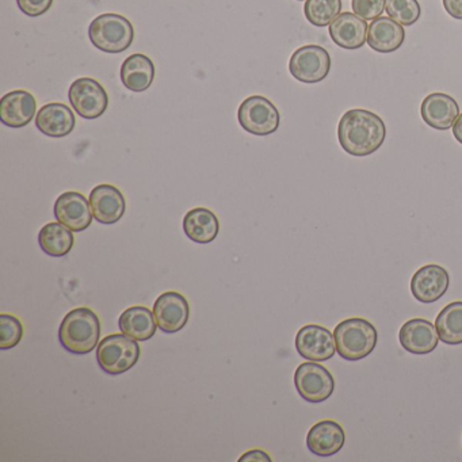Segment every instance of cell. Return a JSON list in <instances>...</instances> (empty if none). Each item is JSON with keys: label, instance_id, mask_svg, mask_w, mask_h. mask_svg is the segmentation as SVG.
<instances>
[{"label": "cell", "instance_id": "5", "mask_svg": "<svg viewBox=\"0 0 462 462\" xmlns=\"http://www.w3.org/2000/svg\"><path fill=\"white\" fill-rule=\"evenodd\" d=\"M139 343L125 334H113L101 340L97 350L99 367L110 375L131 370L140 358Z\"/></svg>", "mask_w": 462, "mask_h": 462}, {"label": "cell", "instance_id": "3", "mask_svg": "<svg viewBox=\"0 0 462 462\" xmlns=\"http://www.w3.org/2000/svg\"><path fill=\"white\" fill-rule=\"evenodd\" d=\"M337 351L346 361H361L374 351L377 329L370 321L361 318L347 319L335 327Z\"/></svg>", "mask_w": 462, "mask_h": 462}, {"label": "cell", "instance_id": "2", "mask_svg": "<svg viewBox=\"0 0 462 462\" xmlns=\"http://www.w3.org/2000/svg\"><path fill=\"white\" fill-rule=\"evenodd\" d=\"M101 321L90 308H77L67 313L59 328L61 346L75 356H85L98 346Z\"/></svg>", "mask_w": 462, "mask_h": 462}, {"label": "cell", "instance_id": "29", "mask_svg": "<svg viewBox=\"0 0 462 462\" xmlns=\"http://www.w3.org/2000/svg\"><path fill=\"white\" fill-rule=\"evenodd\" d=\"M23 337V326L20 319L13 315H0V348L9 350L15 347Z\"/></svg>", "mask_w": 462, "mask_h": 462}, {"label": "cell", "instance_id": "17", "mask_svg": "<svg viewBox=\"0 0 462 462\" xmlns=\"http://www.w3.org/2000/svg\"><path fill=\"white\" fill-rule=\"evenodd\" d=\"M37 101L29 91L15 90L0 101V120L10 128H23L33 121Z\"/></svg>", "mask_w": 462, "mask_h": 462}, {"label": "cell", "instance_id": "8", "mask_svg": "<svg viewBox=\"0 0 462 462\" xmlns=\"http://www.w3.org/2000/svg\"><path fill=\"white\" fill-rule=\"evenodd\" d=\"M294 385L300 396L310 402H326L335 391V380L329 370L312 361L297 367Z\"/></svg>", "mask_w": 462, "mask_h": 462}, {"label": "cell", "instance_id": "26", "mask_svg": "<svg viewBox=\"0 0 462 462\" xmlns=\"http://www.w3.org/2000/svg\"><path fill=\"white\" fill-rule=\"evenodd\" d=\"M440 342L448 346L462 345V301L446 305L435 320Z\"/></svg>", "mask_w": 462, "mask_h": 462}, {"label": "cell", "instance_id": "6", "mask_svg": "<svg viewBox=\"0 0 462 462\" xmlns=\"http://www.w3.org/2000/svg\"><path fill=\"white\" fill-rule=\"evenodd\" d=\"M240 126L255 136H269L280 128L281 116L272 101L261 96L245 99L237 110Z\"/></svg>", "mask_w": 462, "mask_h": 462}, {"label": "cell", "instance_id": "32", "mask_svg": "<svg viewBox=\"0 0 462 462\" xmlns=\"http://www.w3.org/2000/svg\"><path fill=\"white\" fill-rule=\"evenodd\" d=\"M443 7L451 18L462 21V0H443Z\"/></svg>", "mask_w": 462, "mask_h": 462}, {"label": "cell", "instance_id": "23", "mask_svg": "<svg viewBox=\"0 0 462 462\" xmlns=\"http://www.w3.org/2000/svg\"><path fill=\"white\" fill-rule=\"evenodd\" d=\"M183 231L191 242L208 245L217 237L220 223L212 210L196 208L186 213L183 218Z\"/></svg>", "mask_w": 462, "mask_h": 462}, {"label": "cell", "instance_id": "33", "mask_svg": "<svg viewBox=\"0 0 462 462\" xmlns=\"http://www.w3.org/2000/svg\"><path fill=\"white\" fill-rule=\"evenodd\" d=\"M240 461H272L269 456L262 450H251L240 458Z\"/></svg>", "mask_w": 462, "mask_h": 462}, {"label": "cell", "instance_id": "12", "mask_svg": "<svg viewBox=\"0 0 462 462\" xmlns=\"http://www.w3.org/2000/svg\"><path fill=\"white\" fill-rule=\"evenodd\" d=\"M56 220L69 226L72 232H82L93 223V210L90 201L83 194L77 191H67L61 194L55 202Z\"/></svg>", "mask_w": 462, "mask_h": 462}, {"label": "cell", "instance_id": "31", "mask_svg": "<svg viewBox=\"0 0 462 462\" xmlns=\"http://www.w3.org/2000/svg\"><path fill=\"white\" fill-rule=\"evenodd\" d=\"M18 7L28 17H40L52 7L53 0H17Z\"/></svg>", "mask_w": 462, "mask_h": 462}, {"label": "cell", "instance_id": "10", "mask_svg": "<svg viewBox=\"0 0 462 462\" xmlns=\"http://www.w3.org/2000/svg\"><path fill=\"white\" fill-rule=\"evenodd\" d=\"M296 348L297 353L307 361L324 362L335 356L337 343L334 334L326 327L308 324L297 332Z\"/></svg>", "mask_w": 462, "mask_h": 462}, {"label": "cell", "instance_id": "15", "mask_svg": "<svg viewBox=\"0 0 462 462\" xmlns=\"http://www.w3.org/2000/svg\"><path fill=\"white\" fill-rule=\"evenodd\" d=\"M94 218L105 226L118 223L125 215L126 202L120 189L113 185H98L90 193Z\"/></svg>", "mask_w": 462, "mask_h": 462}, {"label": "cell", "instance_id": "9", "mask_svg": "<svg viewBox=\"0 0 462 462\" xmlns=\"http://www.w3.org/2000/svg\"><path fill=\"white\" fill-rule=\"evenodd\" d=\"M69 99L75 112L86 120L104 116L109 106V96L101 83L91 78H80L72 83Z\"/></svg>", "mask_w": 462, "mask_h": 462}, {"label": "cell", "instance_id": "18", "mask_svg": "<svg viewBox=\"0 0 462 462\" xmlns=\"http://www.w3.org/2000/svg\"><path fill=\"white\" fill-rule=\"evenodd\" d=\"M369 25L366 21L353 13H342L329 25V36L332 42L343 50L356 51L367 42Z\"/></svg>", "mask_w": 462, "mask_h": 462}, {"label": "cell", "instance_id": "34", "mask_svg": "<svg viewBox=\"0 0 462 462\" xmlns=\"http://www.w3.org/2000/svg\"><path fill=\"white\" fill-rule=\"evenodd\" d=\"M453 134L457 142L462 144V113L458 116V118H457L456 123H454Z\"/></svg>", "mask_w": 462, "mask_h": 462}, {"label": "cell", "instance_id": "24", "mask_svg": "<svg viewBox=\"0 0 462 462\" xmlns=\"http://www.w3.org/2000/svg\"><path fill=\"white\" fill-rule=\"evenodd\" d=\"M118 327L123 334L139 342H145L156 334L158 323L152 310L145 307H131L120 316Z\"/></svg>", "mask_w": 462, "mask_h": 462}, {"label": "cell", "instance_id": "19", "mask_svg": "<svg viewBox=\"0 0 462 462\" xmlns=\"http://www.w3.org/2000/svg\"><path fill=\"white\" fill-rule=\"evenodd\" d=\"M345 440V430L334 420L319 421L307 435L308 448L318 457L335 456L342 450Z\"/></svg>", "mask_w": 462, "mask_h": 462}, {"label": "cell", "instance_id": "22", "mask_svg": "<svg viewBox=\"0 0 462 462\" xmlns=\"http://www.w3.org/2000/svg\"><path fill=\"white\" fill-rule=\"evenodd\" d=\"M120 77L128 90L143 93L151 88L155 79V66L148 56L134 53L124 61Z\"/></svg>", "mask_w": 462, "mask_h": 462}, {"label": "cell", "instance_id": "11", "mask_svg": "<svg viewBox=\"0 0 462 462\" xmlns=\"http://www.w3.org/2000/svg\"><path fill=\"white\" fill-rule=\"evenodd\" d=\"M450 286V275L439 264L420 267L411 280V293L421 304H432L445 296Z\"/></svg>", "mask_w": 462, "mask_h": 462}, {"label": "cell", "instance_id": "20", "mask_svg": "<svg viewBox=\"0 0 462 462\" xmlns=\"http://www.w3.org/2000/svg\"><path fill=\"white\" fill-rule=\"evenodd\" d=\"M75 124L74 112L64 104H48L37 113V128L45 136L55 139L69 136L74 131Z\"/></svg>", "mask_w": 462, "mask_h": 462}, {"label": "cell", "instance_id": "4", "mask_svg": "<svg viewBox=\"0 0 462 462\" xmlns=\"http://www.w3.org/2000/svg\"><path fill=\"white\" fill-rule=\"evenodd\" d=\"M88 37L97 50L106 53L125 52L134 39L131 21L120 14H102L88 28Z\"/></svg>", "mask_w": 462, "mask_h": 462}, {"label": "cell", "instance_id": "7", "mask_svg": "<svg viewBox=\"0 0 462 462\" xmlns=\"http://www.w3.org/2000/svg\"><path fill=\"white\" fill-rule=\"evenodd\" d=\"M289 71L299 82L320 83L331 71V56L319 45H305L291 55Z\"/></svg>", "mask_w": 462, "mask_h": 462}, {"label": "cell", "instance_id": "21", "mask_svg": "<svg viewBox=\"0 0 462 462\" xmlns=\"http://www.w3.org/2000/svg\"><path fill=\"white\" fill-rule=\"evenodd\" d=\"M404 28L392 18L380 17L369 25L367 44L375 52H396L404 44Z\"/></svg>", "mask_w": 462, "mask_h": 462}, {"label": "cell", "instance_id": "30", "mask_svg": "<svg viewBox=\"0 0 462 462\" xmlns=\"http://www.w3.org/2000/svg\"><path fill=\"white\" fill-rule=\"evenodd\" d=\"M388 0H353L354 14L365 21H374L381 17L386 9Z\"/></svg>", "mask_w": 462, "mask_h": 462}, {"label": "cell", "instance_id": "28", "mask_svg": "<svg viewBox=\"0 0 462 462\" xmlns=\"http://www.w3.org/2000/svg\"><path fill=\"white\" fill-rule=\"evenodd\" d=\"M385 10L389 18L402 26H412L421 14L418 0H388Z\"/></svg>", "mask_w": 462, "mask_h": 462}, {"label": "cell", "instance_id": "35", "mask_svg": "<svg viewBox=\"0 0 462 462\" xmlns=\"http://www.w3.org/2000/svg\"><path fill=\"white\" fill-rule=\"evenodd\" d=\"M299 2H302V0H299Z\"/></svg>", "mask_w": 462, "mask_h": 462}, {"label": "cell", "instance_id": "27", "mask_svg": "<svg viewBox=\"0 0 462 462\" xmlns=\"http://www.w3.org/2000/svg\"><path fill=\"white\" fill-rule=\"evenodd\" d=\"M342 12V0H307L305 18L316 28L331 25Z\"/></svg>", "mask_w": 462, "mask_h": 462}, {"label": "cell", "instance_id": "16", "mask_svg": "<svg viewBox=\"0 0 462 462\" xmlns=\"http://www.w3.org/2000/svg\"><path fill=\"white\" fill-rule=\"evenodd\" d=\"M420 115L424 123L437 131L453 128L459 116V106L453 97L443 93L430 94L423 99Z\"/></svg>", "mask_w": 462, "mask_h": 462}, {"label": "cell", "instance_id": "13", "mask_svg": "<svg viewBox=\"0 0 462 462\" xmlns=\"http://www.w3.org/2000/svg\"><path fill=\"white\" fill-rule=\"evenodd\" d=\"M153 315L162 331L175 334L188 324L190 307L182 294L166 291L161 294L153 304Z\"/></svg>", "mask_w": 462, "mask_h": 462}, {"label": "cell", "instance_id": "25", "mask_svg": "<svg viewBox=\"0 0 462 462\" xmlns=\"http://www.w3.org/2000/svg\"><path fill=\"white\" fill-rule=\"evenodd\" d=\"M74 242L71 229L61 223L47 224L39 234L40 247L53 258L66 256L74 247Z\"/></svg>", "mask_w": 462, "mask_h": 462}, {"label": "cell", "instance_id": "1", "mask_svg": "<svg viewBox=\"0 0 462 462\" xmlns=\"http://www.w3.org/2000/svg\"><path fill=\"white\" fill-rule=\"evenodd\" d=\"M386 137L385 123L366 109H351L340 118L337 139L340 147L351 156L372 155L383 147Z\"/></svg>", "mask_w": 462, "mask_h": 462}, {"label": "cell", "instance_id": "14", "mask_svg": "<svg viewBox=\"0 0 462 462\" xmlns=\"http://www.w3.org/2000/svg\"><path fill=\"white\" fill-rule=\"evenodd\" d=\"M400 345L408 353L415 356H426L432 353L439 343L435 324L426 319H411L402 324L399 332Z\"/></svg>", "mask_w": 462, "mask_h": 462}]
</instances>
